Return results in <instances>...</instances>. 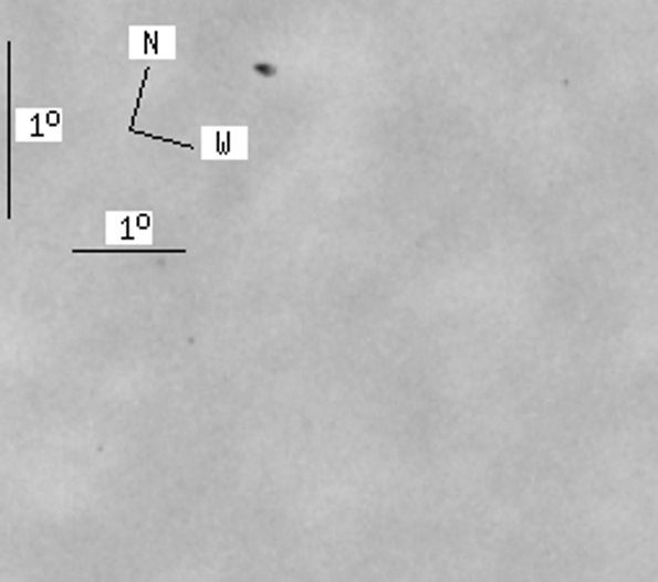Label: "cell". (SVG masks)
I'll use <instances>...</instances> for the list:
<instances>
[{
    "instance_id": "1",
    "label": "cell",
    "mask_w": 658,
    "mask_h": 582,
    "mask_svg": "<svg viewBox=\"0 0 658 582\" xmlns=\"http://www.w3.org/2000/svg\"><path fill=\"white\" fill-rule=\"evenodd\" d=\"M15 142H60L62 112L60 108H19L11 119Z\"/></svg>"
},
{
    "instance_id": "2",
    "label": "cell",
    "mask_w": 658,
    "mask_h": 582,
    "mask_svg": "<svg viewBox=\"0 0 658 582\" xmlns=\"http://www.w3.org/2000/svg\"><path fill=\"white\" fill-rule=\"evenodd\" d=\"M106 240L112 247L104 251H85V253H176L181 255L184 247L176 251H150V240L137 227V212H108L106 214Z\"/></svg>"
},
{
    "instance_id": "3",
    "label": "cell",
    "mask_w": 658,
    "mask_h": 582,
    "mask_svg": "<svg viewBox=\"0 0 658 582\" xmlns=\"http://www.w3.org/2000/svg\"><path fill=\"white\" fill-rule=\"evenodd\" d=\"M199 155L205 160H246L248 129L246 127H205L201 129Z\"/></svg>"
},
{
    "instance_id": "4",
    "label": "cell",
    "mask_w": 658,
    "mask_h": 582,
    "mask_svg": "<svg viewBox=\"0 0 658 582\" xmlns=\"http://www.w3.org/2000/svg\"><path fill=\"white\" fill-rule=\"evenodd\" d=\"M176 29L174 27H132L129 60H174Z\"/></svg>"
}]
</instances>
